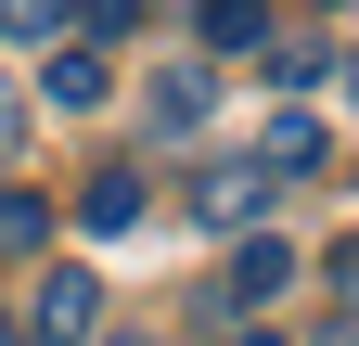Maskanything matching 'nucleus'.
<instances>
[{
  "instance_id": "nucleus-10",
  "label": "nucleus",
  "mask_w": 359,
  "mask_h": 346,
  "mask_svg": "<svg viewBox=\"0 0 359 346\" xmlns=\"http://www.w3.org/2000/svg\"><path fill=\"white\" fill-rule=\"evenodd\" d=\"M65 26V0H0V39H52Z\"/></svg>"
},
{
  "instance_id": "nucleus-14",
  "label": "nucleus",
  "mask_w": 359,
  "mask_h": 346,
  "mask_svg": "<svg viewBox=\"0 0 359 346\" xmlns=\"http://www.w3.org/2000/svg\"><path fill=\"white\" fill-rule=\"evenodd\" d=\"M321 346H359V321H334V333H321Z\"/></svg>"
},
{
  "instance_id": "nucleus-6",
  "label": "nucleus",
  "mask_w": 359,
  "mask_h": 346,
  "mask_svg": "<svg viewBox=\"0 0 359 346\" xmlns=\"http://www.w3.org/2000/svg\"><path fill=\"white\" fill-rule=\"evenodd\" d=\"M39 90H52V116H90V103L116 90V64H103V52L77 39V52H52V77H39Z\"/></svg>"
},
{
  "instance_id": "nucleus-8",
  "label": "nucleus",
  "mask_w": 359,
  "mask_h": 346,
  "mask_svg": "<svg viewBox=\"0 0 359 346\" xmlns=\"http://www.w3.org/2000/svg\"><path fill=\"white\" fill-rule=\"evenodd\" d=\"M39 244H52V193H0V256H39Z\"/></svg>"
},
{
  "instance_id": "nucleus-11",
  "label": "nucleus",
  "mask_w": 359,
  "mask_h": 346,
  "mask_svg": "<svg viewBox=\"0 0 359 346\" xmlns=\"http://www.w3.org/2000/svg\"><path fill=\"white\" fill-rule=\"evenodd\" d=\"M13 128H26V116H13V103H0V167H13Z\"/></svg>"
},
{
  "instance_id": "nucleus-7",
  "label": "nucleus",
  "mask_w": 359,
  "mask_h": 346,
  "mask_svg": "<svg viewBox=\"0 0 359 346\" xmlns=\"http://www.w3.org/2000/svg\"><path fill=\"white\" fill-rule=\"evenodd\" d=\"M205 103H218L205 64H167V77H154V128H167V141H180V128H205Z\"/></svg>"
},
{
  "instance_id": "nucleus-9",
  "label": "nucleus",
  "mask_w": 359,
  "mask_h": 346,
  "mask_svg": "<svg viewBox=\"0 0 359 346\" xmlns=\"http://www.w3.org/2000/svg\"><path fill=\"white\" fill-rule=\"evenodd\" d=\"M205 52H269V13L257 0H205Z\"/></svg>"
},
{
  "instance_id": "nucleus-1",
  "label": "nucleus",
  "mask_w": 359,
  "mask_h": 346,
  "mask_svg": "<svg viewBox=\"0 0 359 346\" xmlns=\"http://www.w3.org/2000/svg\"><path fill=\"white\" fill-rule=\"evenodd\" d=\"M90 333H103V282H90V270H52L39 308H26V346H90Z\"/></svg>"
},
{
  "instance_id": "nucleus-13",
  "label": "nucleus",
  "mask_w": 359,
  "mask_h": 346,
  "mask_svg": "<svg viewBox=\"0 0 359 346\" xmlns=\"http://www.w3.org/2000/svg\"><path fill=\"white\" fill-rule=\"evenodd\" d=\"M90 346H154V333H90Z\"/></svg>"
},
{
  "instance_id": "nucleus-4",
  "label": "nucleus",
  "mask_w": 359,
  "mask_h": 346,
  "mask_svg": "<svg viewBox=\"0 0 359 346\" xmlns=\"http://www.w3.org/2000/svg\"><path fill=\"white\" fill-rule=\"evenodd\" d=\"M77 231H142V167H90V193H77Z\"/></svg>"
},
{
  "instance_id": "nucleus-12",
  "label": "nucleus",
  "mask_w": 359,
  "mask_h": 346,
  "mask_svg": "<svg viewBox=\"0 0 359 346\" xmlns=\"http://www.w3.org/2000/svg\"><path fill=\"white\" fill-rule=\"evenodd\" d=\"M334 90H346V103H359V52H346V64H334Z\"/></svg>"
},
{
  "instance_id": "nucleus-16",
  "label": "nucleus",
  "mask_w": 359,
  "mask_h": 346,
  "mask_svg": "<svg viewBox=\"0 0 359 346\" xmlns=\"http://www.w3.org/2000/svg\"><path fill=\"white\" fill-rule=\"evenodd\" d=\"M0 346H26V333H13V321H0Z\"/></svg>"
},
{
  "instance_id": "nucleus-5",
  "label": "nucleus",
  "mask_w": 359,
  "mask_h": 346,
  "mask_svg": "<svg viewBox=\"0 0 359 346\" xmlns=\"http://www.w3.org/2000/svg\"><path fill=\"white\" fill-rule=\"evenodd\" d=\"M257 205H269V180H257V167H218V180H193V219H205V231H257Z\"/></svg>"
},
{
  "instance_id": "nucleus-3",
  "label": "nucleus",
  "mask_w": 359,
  "mask_h": 346,
  "mask_svg": "<svg viewBox=\"0 0 359 346\" xmlns=\"http://www.w3.org/2000/svg\"><path fill=\"white\" fill-rule=\"evenodd\" d=\"M321 154H334V141H321V116H269L244 167H257V180H308V167H321Z\"/></svg>"
},
{
  "instance_id": "nucleus-15",
  "label": "nucleus",
  "mask_w": 359,
  "mask_h": 346,
  "mask_svg": "<svg viewBox=\"0 0 359 346\" xmlns=\"http://www.w3.org/2000/svg\"><path fill=\"white\" fill-rule=\"evenodd\" d=\"M231 346H283V333H231Z\"/></svg>"
},
{
  "instance_id": "nucleus-2",
  "label": "nucleus",
  "mask_w": 359,
  "mask_h": 346,
  "mask_svg": "<svg viewBox=\"0 0 359 346\" xmlns=\"http://www.w3.org/2000/svg\"><path fill=\"white\" fill-rule=\"evenodd\" d=\"M283 282H295V244H283V231H257L231 270L205 282V308H257V295H283Z\"/></svg>"
}]
</instances>
